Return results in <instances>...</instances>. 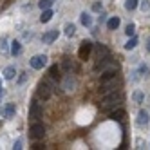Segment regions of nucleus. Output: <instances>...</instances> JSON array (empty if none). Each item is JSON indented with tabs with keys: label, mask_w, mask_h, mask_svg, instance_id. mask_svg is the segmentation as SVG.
<instances>
[{
	"label": "nucleus",
	"mask_w": 150,
	"mask_h": 150,
	"mask_svg": "<svg viewBox=\"0 0 150 150\" xmlns=\"http://www.w3.org/2000/svg\"><path fill=\"white\" fill-rule=\"evenodd\" d=\"M74 87V80H72V76H69L67 80H65V85H63V89H67V91H71Z\"/></svg>",
	"instance_id": "27"
},
{
	"label": "nucleus",
	"mask_w": 150,
	"mask_h": 150,
	"mask_svg": "<svg viewBox=\"0 0 150 150\" xmlns=\"http://www.w3.org/2000/svg\"><path fill=\"white\" fill-rule=\"evenodd\" d=\"M22 148V139H16V143H15V150H20Z\"/></svg>",
	"instance_id": "32"
},
{
	"label": "nucleus",
	"mask_w": 150,
	"mask_h": 150,
	"mask_svg": "<svg viewBox=\"0 0 150 150\" xmlns=\"http://www.w3.org/2000/svg\"><path fill=\"white\" fill-rule=\"evenodd\" d=\"M29 136H31V139H44V136H45V127L42 125V123H35L33 127L29 128Z\"/></svg>",
	"instance_id": "4"
},
{
	"label": "nucleus",
	"mask_w": 150,
	"mask_h": 150,
	"mask_svg": "<svg viewBox=\"0 0 150 150\" xmlns=\"http://www.w3.org/2000/svg\"><path fill=\"white\" fill-rule=\"evenodd\" d=\"M123 101V94L121 92H116V91H112V92H109V94H105L103 96V100H101V109H116L117 105H120Z\"/></svg>",
	"instance_id": "1"
},
{
	"label": "nucleus",
	"mask_w": 150,
	"mask_h": 150,
	"mask_svg": "<svg viewBox=\"0 0 150 150\" xmlns=\"http://www.w3.org/2000/svg\"><path fill=\"white\" fill-rule=\"evenodd\" d=\"M52 89H54V83H52V80H44V81H40L38 83V89H36V96H38V100H49L51 98V94H52Z\"/></svg>",
	"instance_id": "2"
},
{
	"label": "nucleus",
	"mask_w": 150,
	"mask_h": 150,
	"mask_svg": "<svg viewBox=\"0 0 150 150\" xmlns=\"http://www.w3.org/2000/svg\"><path fill=\"white\" fill-rule=\"evenodd\" d=\"M146 51H150V40L146 42Z\"/></svg>",
	"instance_id": "35"
},
{
	"label": "nucleus",
	"mask_w": 150,
	"mask_h": 150,
	"mask_svg": "<svg viewBox=\"0 0 150 150\" xmlns=\"http://www.w3.org/2000/svg\"><path fill=\"white\" fill-rule=\"evenodd\" d=\"M91 51H92V44L85 40V42H81L78 54H80V58H81V60H87V58H89V54H91Z\"/></svg>",
	"instance_id": "7"
},
{
	"label": "nucleus",
	"mask_w": 150,
	"mask_h": 150,
	"mask_svg": "<svg viewBox=\"0 0 150 150\" xmlns=\"http://www.w3.org/2000/svg\"><path fill=\"white\" fill-rule=\"evenodd\" d=\"M96 56H98V60H103L105 56H109V51H107L105 45H96Z\"/></svg>",
	"instance_id": "13"
},
{
	"label": "nucleus",
	"mask_w": 150,
	"mask_h": 150,
	"mask_svg": "<svg viewBox=\"0 0 150 150\" xmlns=\"http://www.w3.org/2000/svg\"><path fill=\"white\" fill-rule=\"evenodd\" d=\"M114 76H116V71H103V74H101V81L110 80V78H114Z\"/></svg>",
	"instance_id": "24"
},
{
	"label": "nucleus",
	"mask_w": 150,
	"mask_h": 150,
	"mask_svg": "<svg viewBox=\"0 0 150 150\" xmlns=\"http://www.w3.org/2000/svg\"><path fill=\"white\" fill-rule=\"evenodd\" d=\"M0 52H2V54H7V52H9V49H7V38L6 36L0 38Z\"/></svg>",
	"instance_id": "21"
},
{
	"label": "nucleus",
	"mask_w": 150,
	"mask_h": 150,
	"mask_svg": "<svg viewBox=\"0 0 150 150\" xmlns=\"http://www.w3.org/2000/svg\"><path fill=\"white\" fill-rule=\"evenodd\" d=\"M63 67H65L67 71H74V69H76V65H74V62H71L69 58H67L65 62H63Z\"/></svg>",
	"instance_id": "26"
},
{
	"label": "nucleus",
	"mask_w": 150,
	"mask_h": 150,
	"mask_svg": "<svg viewBox=\"0 0 150 150\" xmlns=\"http://www.w3.org/2000/svg\"><path fill=\"white\" fill-rule=\"evenodd\" d=\"M136 45H137V38H136V36H128V42L125 44V49H127V51H132Z\"/></svg>",
	"instance_id": "19"
},
{
	"label": "nucleus",
	"mask_w": 150,
	"mask_h": 150,
	"mask_svg": "<svg viewBox=\"0 0 150 150\" xmlns=\"http://www.w3.org/2000/svg\"><path fill=\"white\" fill-rule=\"evenodd\" d=\"M56 38H58V31H56V29H52V31H47V33L42 36V42L49 45V44H52V42H54Z\"/></svg>",
	"instance_id": "9"
},
{
	"label": "nucleus",
	"mask_w": 150,
	"mask_h": 150,
	"mask_svg": "<svg viewBox=\"0 0 150 150\" xmlns=\"http://www.w3.org/2000/svg\"><path fill=\"white\" fill-rule=\"evenodd\" d=\"M92 11H96V13L101 11V2H94L92 4Z\"/></svg>",
	"instance_id": "30"
},
{
	"label": "nucleus",
	"mask_w": 150,
	"mask_h": 150,
	"mask_svg": "<svg viewBox=\"0 0 150 150\" xmlns=\"http://www.w3.org/2000/svg\"><path fill=\"white\" fill-rule=\"evenodd\" d=\"M51 18H52V11H51V7H49V9H44V13H42V16H40V22L42 24H47Z\"/></svg>",
	"instance_id": "17"
},
{
	"label": "nucleus",
	"mask_w": 150,
	"mask_h": 150,
	"mask_svg": "<svg viewBox=\"0 0 150 150\" xmlns=\"http://www.w3.org/2000/svg\"><path fill=\"white\" fill-rule=\"evenodd\" d=\"M15 76H16V69H15V65H9V67L4 69V78H6V80H15Z\"/></svg>",
	"instance_id": "12"
},
{
	"label": "nucleus",
	"mask_w": 150,
	"mask_h": 150,
	"mask_svg": "<svg viewBox=\"0 0 150 150\" xmlns=\"http://www.w3.org/2000/svg\"><path fill=\"white\" fill-rule=\"evenodd\" d=\"M29 117H31L33 121H36V120H40V117H42V107H40L38 100H33V101H31V107H29Z\"/></svg>",
	"instance_id": "5"
},
{
	"label": "nucleus",
	"mask_w": 150,
	"mask_h": 150,
	"mask_svg": "<svg viewBox=\"0 0 150 150\" xmlns=\"http://www.w3.org/2000/svg\"><path fill=\"white\" fill-rule=\"evenodd\" d=\"M60 76H62V74H60V67H58V65H52V67L49 69V78H51L52 81H58Z\"/></svg>",
	"instance_id": "11"
},
{
	"label": "nucleus",
	"mask_w": 150,
	"mask_h": 150,
	"mask_svg": "<svg viewBox=\"0 0 150 150\" xmlns=\"http://www.w3.org/2000/svg\"><path fill=\"white\" fill-rule=\"evenodd\" d=\"M80 20H81V24H83L85 27H89V25L92 24V18H91V15H89L87 11H83V13L80 15Z\"/></svg>",
	"instance_id": "18"
},
{
	"label": "nucleus",
	"mask_w": 150,
	"mask_h": 150,
	"mask_svg": "<svg viewBox=\"0 0 150 150\" xmlns=\"http://www.w3.org/2000/svg\"><path fill=\"white\" fill-rule=\"evenodd\" d=\"M0 112H2V116L4 117H15V112H16V107H15V103H7L4 109H0Z\"/></svg>",
	"instance_id": "8"
},
{
	"label": "nucleus",
	"mask_w": 150,
	"mask_h": 150,
	"mask_svg": "<svg viewBox=\"0 0 150 150\" xmlns=\"http://www.w3.org/2000/svg\"><path fill=\"white\" fill-rule=\"evenodd\" d=\"M2 96H4V87H2V81H0V100H2Z\"/></svg>",
	"instance_id": "34"
},
{
	"label": "nucleus",
	"mask_w": 150,
	"mask_h": 150,
	"mask_svg": "<svg viewBox=\"0 0 150 150\" xmlns=\"http://www.w3.org/2000/svg\"><path fill=\"white\" fill-rule=\"evenodd\" d=\"M52 6V0H40L38 2V7L42 9V11H44V9H49Z\"/></svg>",
	"instance_id": "23"
},
{
	"label": "nucleus",
	"mask_w": 150,
	"mask_h": 150,
	"mask_svg": "<svg viewBox=\"0 0 150 150\" xmlns=\"http://www.w3.org/2000/svg\"><path fill=\"white\" fill-rule=\"evenodd\" d=\"M134 101H136V103H141V101H143V92H141V91L134 92Z\"/></svg>",
	"instance_id": "28"
},
{
	"label": "nucleus",
	"mask_w": 150,
	"mask_h": 150,
	"mask_svg": "<svg viewBox=\"0 0 150 150\" xmlns=\"http://www.w3.org/2000/svg\"><path fill=\"white\" fill-rule=\"evenodd\" d=\"M139 74H141V76H146V74H148V67L141 65V67H139Z\"/></svg>",
	"instance_id": "29"
},
{
	"label": "nucleus",
	"mask_w": 150,
	"mask_h": 150,
	"mask_svg": "<svg viewBox=\"0 0 150 150\" xmlns=\"http://www.w3.org/2000/svg\"><path fill=\"white\" fill-rule=\"evenodd\" d=\"M25 80H27V74L24 72V74H22V76H20V78H18V81H20V83H24Z\"/></svg>",
	"instance_id": "33"
},
{
	"label": "nucleus",
	"mask_w": 150,
	"mask_h": 150,
	"mask_svg": "<svg viewBox=\"0 0 150 150\" xmlns=\"http://www.w3.org/2000/svg\"><path fill=\"white\" fill-rule=\"evenodd\" d=\"M148 121H150V116H148V112H146V110H139L136 123H137L139 127H145V125H148Z\"/></svg>",
	"instance_id": "10"
},
{
	"label": "nucleus",
	"mask_w": 150,
	"mask_h": 150,
	"mask_svg": "<svg viewBox=\"0 0 150 150\" xmlns=\"http://www.w3.org/2000/svg\"><path fill=\"white\" fill-rule=\"evenodd\" d=\"M134 31H136V25H134V24H128V25L125 27V33H127V36H134Z\"/></svg>",
	"instance_id": "25"
},
{
	"label": "nucleus",
	"mask_w": 150,
	"mask_h": 150,
	"mask_svg": "<svg viewBox=\"0 0 150 150\" xmlns=\"http://www.w3.org/2000/svg\"><path fill=\"white\" fill-rule=\"evenodd\" d=\"M141 9H143V11H148V9H150V4L146 2V0H145V2H141Z\"/></svg>",
	"instance_id": "31"
},
{
	"label": "nucleus",
	"mask_w": 150,
	"mask_h": 150,
	"mask_svg": "<svg viewBox=\"0 0 150 150\" xmlns=\"http://www.w3.org/2000/svg\"><path fill=\"white\" fill-rule=\"evenodd\" d=\"M63 31H65V36L72 38V36H74V33H76V25H74V24H67Z\"/></svg>",
	"instance_id": "20"
},
{
	"label": "nucleus",
	"mask_w": 150,
	"mask_h": 150,
	"mask_svg": "<svg viewBox=\"0 0 150 150\" xmlns=\"http://www.w3.org/2000/svg\"><path fill=\"white\" fill-rule=\"evenodd\" d=\"M45 63H47V56H45V54H36V56L31 58V67L36 69V71L44 69V67H45Z\"/></svg>",
	"instance_id": "6"
},
{
	"label": "nucleus",
	"mask_w": 150,
	"mask_h": 150,
	"mask_svg": "<svg viewBox=\"0 0 150 150\" xmlns=\"http://www.w3.org/2000/svg\"><path fill=\"white\" fill-rule=\"evenodd\" d=\"M137 2H139V0H127V2H125V9H127V11H134V9L137 7Z\"/></svg>",
	"instance_id": "22"
},
{
	"label": "nucleus",
	"mask_w": 150,
	"mask_h": 150,
	"mask_svg": "<svg viewBox=\"0 0 150 150\" xmlns=\"http://www.w3.org/2000/svg\"><path fill=\"white\" fill-rule=\"evenodd\" d=\"M117 85H120V80H117L116 76H114V78H110V80H105V81H101L100 92L105 96V94H109V92L116 91V89H117Z\"/></svg>",
	"instance_id": "3"
},
{
	"label": "nucleus",
	"mask_w": 150,
	"mask_h": 150,
	"mask_svg": "<svg viewBox=\"0 0 150 150\" xmlns=\"http://www.w3.org/2000/svg\"><path fill=\"white\" fill-rule=\"evenodd\" d=\"M107 27H109L110 31H116L117 27H120V18H117V16H110L109 22H107Z\"/></svg>",
	"instance_id": "14"
},
{
	"label": "nucleus",
	"mask_w": 150,
	"mask_h": 150,
	"mask_svg": "<svg viewBox=\"0 0 150 150\" xmlns=\"http://www.w3.org/2000/svg\"><path fill=\"white\" fill-rule=\"evenodd\" d=\"M20 51H22V45H20V42H18V40H13V42H11V51H9V52H11L13 56H18V54H20Z\"/></svg>",
	"instance_id": "15"
},
{
	"label": "nucleus",
	"mask_w": 150,
	"mask_h": 150,
	"mask_svg": "<svg viewBox=\"0 0 150 150\" xmlns=\"http://www.w3.org/2000/svg\"><path fill=\"white\" fill-rule=\"evenodd\" d=\"M123 116H125V110H123V109H114V110H110V114H109L110 120H121Z\"/></svg>",
	"instance_id": "16"
}]
</instances>
